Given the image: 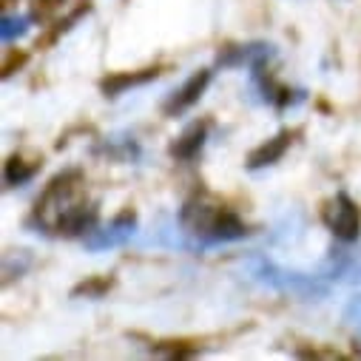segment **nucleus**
<instances>
[{"label": "nucleus", "instance_id": "1", "mask_svg": "<svg viewBox=\"0 0 361 361\" xmlns=\"http://www.w3.org/2000/svg\"><path fill=\"white\" fill-rule=\"evenodd\" d=\"M97 222H100V208L85 200L82 173L77 168H68L51 179L29 216V225H35L37 233L43 231L49 236H80V239L92 233Z\"/></svg>", "mask_w": 361, "mask_h": 361}, {"label": "nucleus", "instance_id": "2", "mask_svg": "<svg viewBox=\"0 0 361 361\" xmlns=\"http://www.w3.org/2000/svg\"><path fill=\"white\" fill-rule=\"evenodd\" d=\"M176 228L185 236L188 247H216L228 242H239L250 236V228L245 219L216 202H208L205 197H191L176 214Z\"/></svg>", "mask_w": 361, "mask_h": 361}, {"label": "nucleus", "instance_id": "3", "mask_svg": "<svg viewBox=\"0 0 361 361\" xmlns=\"http://www.w3.org/2000/svg\"><path fill=\"white\" fill-rule=\"evenodd\" d=\"M242 267L247 270V276L267 288V290H276V293H285V296H293V299H302V302H322L330 296V282L319 274H302V270H290V267H282L276 264L274 259H267L262 253H253L242 262Z\"/></svg>", "mask_w": 361, "mask_h": 361}, {"label": "nucleus", "instance_id": "4", "mask_svg": "<svg viewBox=\"0 0 361 361\" xmlns=\"http://www.w3.org/2000/svg\"><path fill=\"white\" fill-rule=\"evenodd\" d=\"M250 94L256 103L262 106H270L276 111H285V109H293L305 100V92H293L285 82H279L270 71V66H262V68H250Z\"/></svg>", "mask_w": 361, "mask_h": 361}, {"label": "nucleus", "instance_id": "5", "mask_svg": "<svg viewBox=\"0 0 361 361\" xmlns=\"http://www.w3.org/2000/svg\"><path fill=\"white\" fill-rule=\"evenodd\" d=\"M322 222L327 225V231H330L338 242L353 245V242H358V236H361V211H358V205H355L344 191H338L333 200L324 202V208H322Z\"/></svg>", "mask_w": 361, "mask_h": 361}, {"label": "nucleus", "instance_id": "6", "mask_svg": "<svg viewBox=\"0 0 361 361\" xmlns=\"http://www.w3.org/2000/svg\"><path fill=\"white\" fill-rule=\"evenodd\" d=\"M140 231V222H137V214L131 211H123L120 216H114L109 225H97L92 233L82 236V247L88 253H106V250H114V247H123L128 245Z\"/></svg>", "mask_w": 361, "mask_h": 361}, {"label": "nucleus", "instance_id": "7", "mask_svg": "<svg viewBox=\"0 0 361 361\" xmlns=\"http://www.w3.org/2000/svg\"><path fill=\"white\" fill-rule=\"evenodd\" d=\"M279 57V49L267 40H250V43H239V46H225L216 57L219 68H262L270 66Z\"/></svg>", "mask_w": 361, "mask_h": 361}, {"label": "nucleus", "instance_id": "8", "mask_svg": "<svg viewBox=\"0 0 361 361\" xmlns=\"http://www.w3.org/2000/svg\"><path fill=\"white\" fill-rule=\"evenodd\" d=\"M319 274L330 285H358L361 282V250H350L347 242H341L338 247H330Z\"/></svg>", "mask_w": 361, "mask_h": 361}, {"label": "nucleus", "instance_id": "9", "mask_svg": "<svg viewBox=\"0 0 361 361\" xmlns=\"http://www.w3.org/2000/svg\"><path fill=\"white\" fill-rule=\"evenodd\" d=\"M211 80H214V68H200V71H194L183 85L173 88V92L168 94V100L162 103V114H165V117H179V114L191 111V109L202 100V94L208 92Z\"/></svg>", "mask_w": 361, "mask_h": 361}, {"label": "nucleus", "instance_id": "10", "mask_svg": "<svg viewBox=\"0 0 361 361\" xmlns=\"http://www.w3.org/2000/svg\"><path fill=\"white\" fill-rule=\"evenodd\" d=\"M208 131H211V123L208 120H197V123H191L183 134H179L173 142H171V157L173 159H179V162H188V159H194V157H200V151L205 148V142H208Z\"/></svg>", "mask_w": 361, "mask_h": 361}, {"label": "nucleus", "instance_id": "11", "mask_svg": "<svg viewBox=\"0 0 361 361\" xmlns=\"http://www.w3.org/2000/svg\"><path fill=\"white\" fill-rule=\"evenodd\" d=\"M290 142H293V134H290V131H279L276 137H270V140H264L262 145H256V148L247 154V162H245V165H247L250 171H262V168L276 165V162L288 154Z\"/></svg>", "mask_w": 361, "mask_h": 361}, {"label": "nucleus", "instance_id": "12", "mask_svg": "<svg viewBox=\"0 0 361 361\" xmlns=\"http://www.w3.org/2000/svg\"><path fill=\"white\" fill-rule=\"evenodd\" d=\"M157 77H159V68H142V71H131V74L126 71V74L106 77L100 82V88H103L106 97H120V94L128 92V88H140V85H145V82H151Z\"/></svg>", "mask_w": 361, "mask_h": 361}, {"label": "nucleus", "instance_id": "13", "mask_svg": "<svg viewBox=\"0 0 361 361\" xmlns=\"http://www.w3.org/2000/svg\"><path fill=\"white\" fill-rule=\"evenodd\" d=\"M37 171H40V159H23V154H15L4 168V183L6 188H23L37 176Z\"/></svg>", "mask_w": 361, "mask_h": 361}, {"label": "nucleus", "instance_id": "14", "mask_svg": "<svg viewBox=\"0 0 361 361\" xmlns=\"http://www.w3.org/2000/svg\"><path fill=\"white\" fill-rule=\"evenodd\" d=\"M100 151L114 162H137L142 157V148L131 134H114V137L103 140Z\"/></svg>", "mask_w": 361, "mask_h": 361}, {"label": "nucleus", "instance_id": "15", "mask_svg": "<svg viewBox=\"0 0 361 361\" xmlns=\"http://www.w3.org/2000/svg\"><path fill=\"white\" fill-rule=\"evenodd\" d=\"M35 26V15H4V20H0V37H4V43H18L23 40Z\"/></svg>", "mask_w": 361, "mask_h": 361}, {"label": "nucleus", "instance_id": "16", "mask_svg": "<svg viewBox=\"0 0 361 361\" xmlns=\"http://www.w3.org/2000/svg\"><path fill=\"white\" fill-rule=\"evenodd\" d=\"M109 288H111V279H106V276H92L88 282H82L80 288H74V290H71V296L77 299V296H82V293H85V299H100Z\"/></svg>", "mask_w": 361, "mask_h": 361}, {"label": "nucleus", "instance_id": "17", "mask_svg": "<svg viewBox=\"0 0 361 361\" xmlns=\"http://www.w3.org/2000/svg\"><path fill=\"white\" fill-rule=\"evenodd\" d=\"M344 322H347V324L361 327V293H358V296H353V299L347 302V307H344Z\"/></svg>", "mask_w": 361, "mask_h": 361}]
</instances>
